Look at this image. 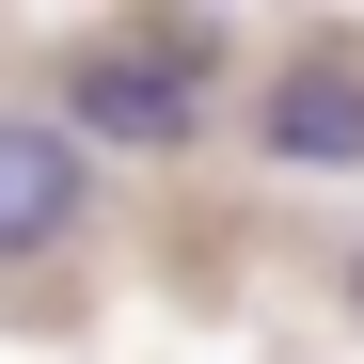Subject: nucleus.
I'll list each match as a JSON object with an SVG mask.
<instances>
[{
	"label": "nucleus",
	"mask_w": 364,
	"mask_h": 364,
	"mask_svg": "<svg viewBox=\"0 0 364 364\" xmlns=\"http://www.w3.org/2000/svg\"><path fill=\"white\" fill-rule=\"evenodd\" d=\"M254 159L269 174H364V48H285L254 80Z\"/></svg>",
	"instance_id": "2"
},
{
	"label": "nucleus",
	"mask_w": 364,
	"mask_h": 364,
	"mask_svg": "<svg viewBox=\"0 0 364 364\" xmlns=\"http://www.w3.org/2000/svg\"><path fill=\"white\" fill-rule=\"evenodd\" d=\"M348 317H364V237H348Z\"/></svg>",
	"instance_id": "4"
},
{
	"label": "nucleus",
	"mask_w": 364,
	"mask_h": 364,
	"mask_svg": "<svg viewBox=\"0 0 364 364\" xmlns=\"http://www.w3.org/2000/svg\"><path fill=\"white\" fill-rule=\"evenodd\" d=\"M222 64H191L174 32H143V16H111V32H80L64 64H48V111L80 127V159L111 143V159H191L206 127H222V95H206Z\"/></svg>",
	"instance_id": "1"
},
{
	"label": "nucleus",
	"mask_w": 364,
	"mask_h": 364,
	"mask_svg": "<svg viewBox=\"0 0 364 364\" xmlns=\"http://www.w3.org/2000/svg\"><path fill=\"white\" fill-rule=\"evenodd\" d=\"M95 222V159H80V127L64 111H0V269H32V254H64V237Z\"/></svg>",
	"instance_id": "3"
}]
</instances>
